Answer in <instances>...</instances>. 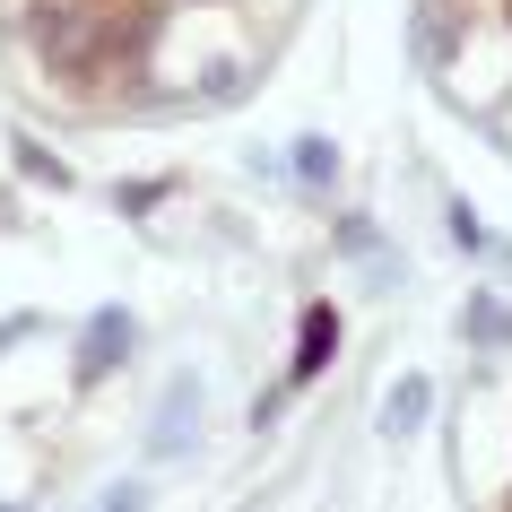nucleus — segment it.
<instances>
[{"label":"nucleus","instance_id":"2","mask_svg":"<svg viewBox=\"0 0 512 512\" xmlns=\"http://www.w3.org/2000/svg\"><path fill=\"white\" fill-rule=\"evenodd\" d=\"M122 348V313H105V330H96V348H87V374H105V356Z\"/></svg>","mask_w":512,"mask_h":512},{"label":"nucleus","instance_id":"1","mask_svg":"<svg viewBox=\"0 0 512 512\" xmlns=\"http://www.w3.org/2000/svg\"><path fill=\"white\" fill-rule=\"evenodd\" d=\"M417 408H426V391L408 382V391H391V408H382V426H417Z\"/></svg>","mask_w":512,"mask_h":512},{"label":"nucleus","instance_id":"3","mask_svg":"<svg viewBox=\"0 0 512 512\" xmlns=\"http://www.w3.org/2000/svg\"><path fill=\"white\" fill-rule=\"evenodd\" d=\"M105 512H131V495H113V504H105Z\"/></svg>","mask_w":512,"mask_h":512}]
</instances>
